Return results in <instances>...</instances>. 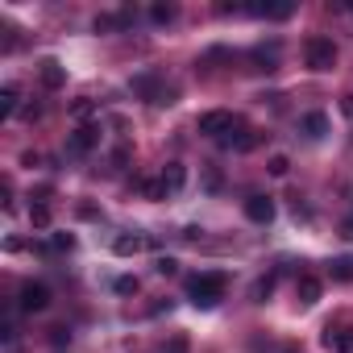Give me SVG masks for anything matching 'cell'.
I'll return each mask as SVG.
<instances>
[{"label": "cell", "mask_w": 353, "mask_h": 353, "mask_svg": "<svg viewBox=\"0 0 353 353\" xmlns=\"http://www.w3.org/2000/svg\"><path fill=\"white\" fill-rule=\"evenodd\" d=\"M225 287H229V279L212 270V274H196V279L188 283V295H192L196 307H216V303L225 299Z\"/></svg>", "instance_id": "obj_1"}, {"label": "cell", "mask_w": 353, "mask_h": 353, "mask_svg": "<svg viewBox=\"0 0 353 353\" xmlns=\"http://www.w3.org/2000/svg\"><path fill=\"white\" fill-rule=\"evenodd\" d=\"M303 59H307L312 71H332V67H336V46H332V38H307Z\"/></svg>", "instance_id": "obj_2"}, {"label": "cell", "mask_w": 353, "mask_h": 353, "mask_svg": "<svg viewBox=\"0 0 353 353\" xmlns=\"http://www.w3.org/2000/svg\"><path fill=\"white\" fill-rule=\"evenodd\" d=\"M196 129H200L204 137H216V141H221V137H229V133L237 129V117L225 112V108H212V112H204V117L196 121Z\"/></svg>", "instance_id": "obj_3"}, {"label": "cell", "mask_w": 353, "mask_h": 353, "mask_svg": "<svg viewBox=\"0 0 353 353\" xmlns=\"http://www.w3.org/2000/svg\"><path fill=\"white\" fill-rule=\"evenodd\" d=\"M133 92H141L150 104H174V88H166L154 71H145V75H137L133 79Z\"/></svg>", "instance_id": "obj_4"}, {"label": "cell", "mask_w": 353, "mask_h": 353, "mask_svg": "<svg viewBox=\"0 0 353 353\" xmlns=\"http://www.w3.org/2000/svg\"><path fill=\"white\" fill-rule=\"evenodd\" d=\"M50 307V287L46 283H21V312H46Z\"/></svg>", "instance_id": "obj_5"}, {"label": "cell", "mask_w": 353, "mask_h": 353, "mask_svg": "<svg viewBox=\"0 0 353 353\" xmlns=\"http://www.w3.org/2000/svg\"><path fill=\"white\" fill-rule=\"evenodd\" d=\"M96 145H100V125H79V129L71 133V141H67L71 154H92Z\"/></svg>", "instance_id": "obj_6"}, {"label": "cell", "mask_w": 353, "mask_h": 353, "mask_svg": "<svg viewBox=\"0 0 353 353\" xmlns=\"http://www.w3.org/2000/svg\"><path fill=\"white\" fill-rule=\"evenodd\" d=\"M258 141H262V133H258V129H250V125H237L229 137H221V145H225V150H241V154H245V150H254Z\"/></svg>", "instance_id": "obj_7"}, {"label": "cell", "mask_w": 353, "mask_h": 353, "mask_svg": "<svg viewBox=\"0 0 353 353\" xmlns=\"http://www.w3.org/2000/svg\"><path fill=\"white\" fill-rule=\"evenodd\" d=\"M158 179H162L166 196H179V192H183V183H188V166H183V162H166Z\"/></svg>", "instance_id": "obj_8"}, {"label": "cell", "mask_w": 353, "mask_h": 353, "mask_svg": "<svg viewBox=\"0 0 353 353\" xmlns=\"http://www.w3.org/2000/svg\"><path fill=\"white\" fill-rule=\"evenodd\" d=\"M245 216H250L254 225H270V221H274V200H270V196H250V200H245Z\"/></svg>", "instance_id": "obj_9"}, {"label": "cell", "mask_w": 353, "mask_h": 353, "mask_svg": "<svg viewBox=\"0 0 353 353\" xmlns=\"http://www.w3.org/2000/svg\"><path fill=\"white\" fill-rule=\"evenodd\" d=\"M38 75H42L46 88H63V83H67V71H63L59 59H42V63H38Z\"/></svg>", "instance_id": "obj_10"}, {"label": "cell", "mask_w": 353, "mask_h": 353, "mask_svg": "<svg viewBox=\"0 0 353 353\" xmlns=\"http://www.w3.org/2000/svg\"><path fill=\"white\" fill-rule=\"evenodd\" d=\"M320 291H324V287H320V279H312V274H303V279L295 283V299H299L303 307L320 303Z\"/></svg>", "instance_id": "obj_11"}, {"label": "cell", "mask_w": 353, "mask_h": 353, "mask_svg": "<svg viewBox=\"0 0 353 353\" xmlns=\"http://www.w3.org/2000/svg\"><path fill=\"white\" fill-rule=\"evenodd\" d=\"M324 349L328 353H353V332L349 328H328L324 332Z\"/></svg>", "instance_id": "obj_12"}, {"label": "cell", "mask_w": 353, "mask_h": 353, "mask_svg": "<svg viewBox=\"0 0 353 353\" xmlns=\"http://www.w3.org/2000/svg\"><path fill=\"white\" fill-rule=\"evenodd\" d=\"M299 129H303L307 141H320V137L328 133V117H324V112H307V117L299 121Z\"/></svg>", "instance_id": "obj_13"}, {"label": "cell", "mask_w": 353, "mask_h": 353, "mask_svg": "<svg viewBox=\"0 0 353 353\" xmlns=\"http://www.w3.org/2000/svg\"><path fill=\"white\" fill-rule=\"evenodd\" d=\"M145 245H150V241H145V237H141V233H121V237H117V241H112V250H117V254H121V258H129V254H141V250H145Z\"/></svg>", "instance_id": "obj_14"}, {"label": "cell", "mask_w": 353, "mask_h": 353, "mask_svg": "<svg viewBox=\"0 0 353 353\" xmlns=\"http://www.w3.org/2000/svg\"><path fill=\"white\" fill-rule=\"evenodd\" d=\"M250 13H258V17H274V21H283V17H291V13H295V5H291V0H283V5H250Z\"/></svg>", "instance_id": "obj_15"}, {"label": "cell", "mask_w": 353, "mask_h": 353, "mask_svg": "<svg viewBox=\"0 0 353 353\" xmlns=\"http://www.w3.org/2000/svg\"><path fill=\"white\" fill-rule=\"evenodd\" d=\"M17 104H21V92L13 83H5V88H0V117H13Z\"/></svg>", "instance_id": "obj_16"}, {"label": "cell", "mask_w": 353, "mask_h": 353, "mask_svg": "<svg viewBox=\"0 0 353 353\" xmlns=\"http://www.w3.org/2000/svg\"><path fill=\"white\" fill-rule=\"evenodd\" d=\"M254 63H258V71H274V63H279V46H270V50L258 46V50H254Z\"/></svg>", "instance_id": "obj_17"}, {"label": "cell", "mask_w": 353, "mask_h": 353, "mask_svg": "<svg viewBox=\"0 0 353 353\" xmlns=\"http://www.w3.org/2000/svg\"><path fill=\"white\" fill-rule=\"evenodd\" d=\"M174 17H179V9H174V5H154V9H150V21H154V26H170Z\"/></svg>", "instance_id": "obj_18"}, {"label": "cell", "mask_w": 353, "mask_h": 353, "mask_svg": "<svg viewBox=\"0 0 353 353\" xmlns=\"http://www.w3.org/2000/svg\"><path fill=\"white\" fill-rule=\"evenodd\" d=\"M137 192H141L145 200H166V188H162V179H141V183H137Z\"/></svg>", "instance_id": "obj_19"}, {"label": "cell", "mask_w": 353, "mask_h": 353, "mask_svg": "<svg viewBox=\"0 0 353 353\" xmlns=\"http://www.w3.org/2000/svg\"><path fill=\"white\" fill-rule=\"evenodd\" d=\"M71 117H75V121H92V117H96V100H75V104H71Z\"/></svg>", "instance_id": "obj_20"}, {"label": "cell", "mask_w": 353, "mask_h": 353, "mask_svg": "<svg viewBox=\"0 0 353 353\" xmlns=\"http://www.w3.org/2000/svg\"><path fill=\"white\" fill-rule=\"evenodd\" d=\"M30 221H34V229H50V208L46 204H34L30 208Z\"/></svg>", "instance_id": "obj_21"}, {"label": "cell", "mask_w": 353, "mask_h": 353, "mask_svg": "<svg viewBox=\"0 0 353 353\" xmlns=\"http://www.w3.org/2000/svg\"><path fill=\"white\" fill-rule=\"evenodd\" d=\"M50 250H54V254H71V250H75V237H71V233H54V237H50Z\"/></svg>", "instance_id": "obj_22"}, {"label": "cell", "mask_w": 353, "mask_h": 353, "mask_svg": "<svg viewBox=\"0 0 353 353\" xmlns=\"http://www.w3.org/2000/svg\"><path fill=\"white\" fill-rule=\"evenodd\" d=\"M270 291H274V274H266V279H258V283H254V299H258V303H266V299H270Z\"/></svg>", "instance_id": "obj_23"}, {"label": "cell", "mask_w": 353, "mask_h": 353, "mask_svg": "<svg viewBox=\"0 0 353 353\" xmlns=\"http://www.w3.org/2000/svg\"><path fill=\"white\" fill-rule=\"evenodd\" d=\"M332 279L349 283V279H353V258H341V262H332Z\"/></svg>", "instance_id": "obj_24"}, {"label": "cell", "mask_w": 353, "mask_h": 353, "mask_svg": "<svg viewBox=\"0 0 353 353\" xmlns=\"http://www.w3.org/2000/svg\"><path fill=\"white\" fill-rule=\"evenodd\" d=\"M266 170H270V174H279V179H283V174H287V170H291V162H287V158H283V154H274V158H270V166H266Z\"/></svg>", "instance_id": "obj_25"}, {"label": "cell", "mask_w": 353, "mask_h": 353, "mask_svg": "<svg viewBox=\"0 0 353 353\" xmlns=\"http://www.w3.org/2000/svg\"><path fill=\"white\" fill-rule=\"evenodd\" d=\"M154 270H158V274H174V270H179V262H174V258H158Z\"/></svg>", "instance_id": "obj_26"}, {"label": "cell", "mask_w": 353, "mask_h": 353, "mask_svg": "<svg viewBox=\"0 0 353 353\" xmlns=\"http://www.w3.org/2000/svg\"><path fill=\"white\" fill-rule=\"evenodd\" d=\"M50 341H54V345H67V341H71V328L54 324V328H50Z\"/></svg>", "instance_id": "obj_27"}, {"label": "cell", "mask_w": 353, "mask_h": 353, "mask_svg": "<svg viewBox=\"0 0 353 353\" xmlns=\"http://www.w3.org/2000/svg\"><path fill=\"white\" fill-rule=\"evenodd\" d=\"M117 291H121V295H133V291H137V279H117Z\"/></svg>", "instance_id": "obj_28"}, {"label": "cell", "mask_w": 353, "mask_h": 353, "mask_svg": "<svg viewBox=\"0 0 353 353\" xmlns=\"http://www.w3.org/2000/svg\"><path fill=\"white\" fill-rule=\"evenodd\" d=\"M166 353H188V336H174V341H170V349H166Z\"/></svg>", "instance_id": "obj_29"}, {"label": "cell", "mask_w": 353, "mask_h": 353, "mask_svg": "<svg viewBox=\"0 0 353 353\" xmlns=\"http://www.w3.org/2000/svg\"><path fill=\"white\" fill-rule=\"evenodd\" d=\"M341 112H345V117H353V96H341Z\"/></svg>", "instance_id": "obj_30"}, {"label": "cell", "mask_w": 353, "mask_h": 353, "mask_svg": "<svg viewBox=\"0 0 353 353\" xmlns=\"http://www.w3.org/2000/svg\"><path fill=\"white\" fill-rule=\"evenodd\" d=\"M274 353H303V349H299V345H279Z\"/></svg>", "instance_id": "obj_31"}]
</instances>
